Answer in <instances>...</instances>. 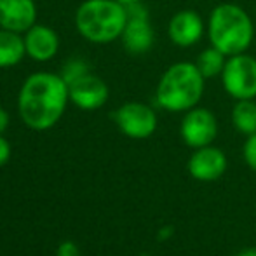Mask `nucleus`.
Listing matches in <instances>:
<instances>
[{
  "instance_id": "12",
  "label": "nucleus",
  "mask_w": 256,
  "mask_h": 256,
  "mask_svg": "<svg viewBox=\"0 0 256 256\" xmlns=\"http://www.w3.org/2000/svg\"><path fill=\"white\" fill-rule=\"evenodd\" d=\"M37 21L35 0H0V28L24 34Z\"/></svg>"
},
{
  "instance_id": "7",
  "label": "nucleus",
  "mask_w": 256,
  "mask_h": 256,
  "mask_svg": "<svg viewBox=\"0 0 256 256\" xmlns=\"http://www.w3.org/2000/svg\"><path fill=\"white\" fill-rule=\"evenodd\" d=\"M126 9H128L129 20L120 35L122 46L129 54H134V56L146 54L154 48L155 42V32L150 23L148 10L145 6H142V2L126 6Z\"/></svg>"
},
{
  "instance_id": "20",
  "label": "nucleus",
  "mask_w": 256,
  "mask_h": 256,
  "mask_svg": "<svg viewBox=\"0 0 256 256\" xmlns=\"http://www.w3.org/2000/svg\"><path fill=\"white\" fill-rule=\"evenodd\" d=\"M10 157V145L2 134H0V166H4Z\"/></svg>"
},
{
  "instance_id": "3",
  "label": "nucleus",
  "mask_w": 256,
  "mask_h": 256,
  "mask_svg": "<svg viewBox=\"0 0 256 256\" xmlns=\"http://www.w3.org/2000/svg\"><path fill=\"white\" fill-rule=\"evenodd\" d=\"M206 78L192 61H178L166 68L155 89V102L166 112L185 114L204 96Z\"/></svg>"
},
{
  "instance_id": "15",
  "label": "nucleus",
  "mask_w": 256,
  "mask_h": 256,
  "mask_svg": "<svg viewBox=\"0 0 256 256\" xmlns=\"http://www.w3.org/2000/svg\"><path fill=\"white\" fill-rule=\"evenodd\" d=\"M232 126L244 136L256 134V102L237 100L232 108Z\"/></svg>"
},
{
  "instance_id": "6",
  "label": "nucleus",
  "mask_w": 256,
  "mask_h": 256,
  "mask_svg": "<svg viewBox=\"0 0 256 256\" xmlns=\"http://www.w3.org/2000/svg\"><path fill=\"white\" fill-rule=\"evenodd\" d=\"M114 120L128 138L146 140L157 131L158 118L150 104L128 102L114 112Z\"/></svg>"
},
{
  "instance_id": "9",
  "label": "nucleus",
  "mask_w": 256,
  "mask_h": 256,
  "mask_svg": "<svg viewBox=\"0 0 256 256\" xmlns=\"http://www.w3.org/2000/svg\"><path fill=\"white\" fill-rule=\"evenodd\" d=\"M206 23L197 10L182 9L174 12L168 24V37L176 48L188 49L202 40Z\"/></svg>"
},
{
  "instance_id": "2",
  "label": "nucleus",
  "mask_w": 256,
  "mask_h": 256,
  "mask_svg": "<svg viewBox=\"0 0 256 256\" xmlns=\"http://www.w3.org/2000/svg\"><path fill=\"white\" fill-rule=\"evenodd\" d=\"M209 44L226 56L248 52L254 40V23L246 9L232 2L218 4L206 23Z\"/></svg>"
},
{
  "instance_id": "21",
  "label": "nucleus",
  "mask_w": 256,
  "mask_h": 256,
  "mask_svg": "<svg viewBox=\"0 0 256 256\" xmlns=\"http://www.w3.org/2000/svg\"><path fill=\"white\" fill-rule=\"evenodd\" d=\"M7 126H9V114L4 108H0V134L6 131Z\"/></svg>"
},
{
  "instance_id": "11",
  "label": "nucleus",
  "mask_w": 256,
  "mask_h": 256,
  "mask_svg": "<svg viewBox=\"0 0 256 256\" xmlns=\"http://www.w3.org/2000/svg\"><path fill=\"white\" fill-rule=\"evenodd\" d=\"M226 155L222 148H216L212 145L196 148L188 158V172L197 182H216L226 171Z\"/></svg>"
},
{
  "instance_id": "18",
  "label": "nucleus",
  "mask_w": 256,
  "mask_h": 256,
  "mask_svg": "<svg viewBox=\"0 0 256 256\" xmlns=\"http://www.w3.org/2000/svg\"><path fill=\"white\" fill-rule=\"evenodd\" d=\"M242 155H244V160H246L248 168L256 172V134L248 136L246 143H244V148H242Z\"/></svg>"
},
{
  "instance_id": "10",
  "label": "nucleus",
  "mask_w": 256,
  "mask_h": 256,
  "mask_svg": "<svg viewBox=\"0 0 256 256\" xmlns=\"http://www.w3.org/2000/svg\"><path fill=\"white\" fill-rule=\"evenodd\" d=\"M68 94L70 102L80 110H98L108 102L110 89L102 77L88 72L68 84Z\"/></svg>"
},
{
  "instance_id": "14",
  "label": "nucleus",
  "mask_w": 256,
  "mask_h": 256,
  "mask_svg": "<svg viewBox=\"0 0 256 256\" xmlns=\"http://www.w3.org/2000/svg\"><path fill=\"white\" fill-rule=\"evenodd\" d=\"M26 56L24 37L18 32L0 28V68H12Z\"/></svg>"
},
{
  "instance_id": "19",
  "label": "nucleus",
  "mask_w": 256,
  "mask_h": 256,
  "mask_svg": "<svg viewBox=\"0 0 256 256\" xmlns=\"http://www.w3.org/2000/svg\"><path fill=\"white\" fill-rule=\"evenodd\" d=\"M58 256H80V251L72 240H66V242H61L60 250H58Z\"/></svg>"
},
{
  "instance_id": "22",
  "label": "nucleus",
  "mask_w": 256,
  "mask_h": 256,
  "mask_svg": "<svg viewBox=\"0 0 256 256\" xmlns=\"http://www.w3.org/2000/svg\"><path fill=\"white\" fill-rule=\"evenodd\" d=\"M236 256H256V248H246V250H242Z\"/></svg>"
},
{
  "instance_id": "5",
  "label": "nucleus",
  "mask_w": 256,
  "mask_h": 256,
  "mask_svg": "<svg viewBox=\"0 0 256 256\" xmlns=\"http://www.w3.org/2000/svg\"><path fill=\"white\" fill-rule=\"evenodd\" d=\"M222 86L225 92L237 100L256 98V58L248 52L228 56L222 74Z\"/></svg>"
},
{
  "instance_id": "17",
  "label": "nucleus",
  "mask_w": 256,
  "mask_h": 256,
  "mask_svg": "<svg viewBox=\"0 0 256 256\" xmlns=\"http://www.w3.org/2000/svg\"><path fill=\"white\" fill-rule=\"evenodd\" d=\"M88 72H91L89 64L86 63L82 58H74V60H70V61L64 63L63 72H61V77L64 78L66 84H70V82H74L75 78L82 77V75L88 74Z\"/></svg>"
},
{
  "instance_id": "13",
  "label": "nucleus",
  "mask_w": 256,
  "mask_h": 256,
  "mask_svg": "<svg viewBox=\"0 0 256 256\" xmlns=\"http://www.w3.org/2000/svg\"><path fill=\"white\" fill-rule=\"evenodd\" d=\"M24 48L28 58L37 63H46L60 51V37L51 26L35 23L30 30L24 32Z\"/></svg>"
},
{
  "instance_id": "16",
  "label": "nucleus",
  "mask_w": 256,
  "mask_h": 256,
  "mask_svg": "<svg viewBox=\"0 0 256 256\" xmlns=\"http://www.w3.org/2000/svg\"><path fill=\"white\" fill-rule=\"evenodd\" d=\"M226 60H228V56L225 52L216 49L214 46H209V48H206L199 52V56H197V60L194 63L197 64L199 72L204 75L206 80H208V78L222 77Z\"/></svg>"
},
{
  "instance_id": "1",
  "label": "nucleus",
  "mask_w": 256,
  "mask_h": 256,
  "mask_svg": "<svg viewBox=\"0 0 256 256\" xmlns=\"http://www.w3.org/2000/svg\"><path fill=\"white\" fill-rule=\"evenodd\" d=\"M70 102L68 84L61 74L37 72L23 82L18 94V112L24 124L35 131L51 129Z\"/></svg>"
},
{
  "instance_id": "4",
  "label": "nucleus",
  "mask_w": 256,
  "mask_h": 256,
  "mask_svg": "<svg viewBox=\"0 0 256 256\" xmlns=\"http://www.w3.org/2000/svg\"><path fill=\"white\" fill-rule=\"evenodd\" d=\"M128 20V9L117 0H86L75 12V28L92 44H110L120 38Z\"/></svg>"
},
{
  "instance_id": "8",
  "label": "nucleus",
  "mask_w": 256,
  "mask_h": 256,
  "mask_svg": "<svg viewBox=\"0 0 256 256\" xmlns=\"http://www.w3.org/2000/svg\"><path fill=\"white\" fill-rule=\"evenodd\" d=\"M180 136L183 143L190 148H200V146L212 145L218 136V120L216 115L209 108L194 106L185 112L182 122H180Z\"/></svg>"
},
{
  "instance_id": "23",
  "label": "nucleus",
  "mask_w": 256,
  "mask_h": 256,
  "mask_svg": "<svg viewBox=\"0 0 256 256\" xmlns=\"http://www.w3.org/2000/svg\"><path fill=\"white\" fill-rule=\"evenodd\" d=\"M117 2L124 4V6H131V4H136V2H142V0H117Z\"/></svg>"
}]
</instances>
